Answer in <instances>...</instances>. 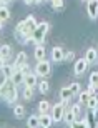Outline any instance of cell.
I'll use <instances>...</instances> for the list:
<instances>
[{
    "label": "cell",
    "instance_id": "10",
    "mask_svg": "<svg viewBox=\"0 0 98 128\" xmlns=\"http://www.w3.org/2000/svg\"><path fill=\"white\" fill-rule=\"evenodd\" d=\"M24 22H25V27H27L28 32H30V35H32L33 30L37 28V25H38V24H37V20H35V17H33V15H28V17L24 20Z\"/></svg>",
    "mask_w": 98,
    "mask_h": 128
},
{
    "label": "cell",
    "instance_id": "14",
    "mask_svg": "<svg viewBox=\"0 0 98 128\" xmlns=\"http://www.w3.org/2000/svg\"><path fill=\"white\" fill-rule=\"evenodd\" d=\"M35 60H37V62L45 60V47H43V45H37V47H35Z\"/></svg>",
    "mask_w": 98,
    "mask_h": 128
},
{
    "label": "cell",
    "instance_id": "13",
    "mask_svg": "<svg viewBox=\"0 0 98 128\" xmlns=\"http://www.w3.org/2000/svg\"><path fill=\"white\" fill-rule=\"evenodd\" d=\"M24 85L25 86H32V88H35V85H37V75L35 73H28V75H25V80H24Z\"/></svg>",
    "mask_w": 98,
    "mask_h": 128
},
{
    "label": "cell",
    "instance_id": "38",
    "mask_svg": "<svg viewBox=\"0 0 98 128\" xmlns=\"http://www.w3.org/2000/svg\"><path fill=\"white\" fill-rule=\"evenodd\" d=\"M24 4L25 5H33V4H35V0H24Z\"/></svg>",
    "mask_w": 98,
    "mask_h": 128
},
{
    "label": "cell",
    "instance_id": "1",
    "mask_svg": "<svg viewBox=\"0 0 98 128\" xmlns=\"http://www.w3.org/2000/svg\"><path fill=\"white\" fill-rule=\"evenodd\" d=\"M2 96L5 98L7 103H15L18 98V92H17V85L12 83V80H4L2 83Z\"/></svg>",
    "mask_w": 98,
    "mask_h": 128
},
{
    "label": "cell",
    "instance_id": "3",
    "mask_svg": "<svg viewBox=\"0 0 98 128\" xmlns=\"http://www.w3.org/2000/svg\"><path fill=\"white\" fill-rule=\"evenodd\" d=\"M66 106H68V102H60V103L53 105V108H52V118H53V122H62L63 120V113L66 112Z\"/></svg>",
    "mask_w": 98,
    "mask_h": 128
},
{
    "label": "cell",
    "instance_id": "16",
    "mask_svg": "<svg viewBox=\"0 0 98 128\" xmlns=\"http://www.w3.org/2000/svg\"><path fill=\"white\" fill-rule=\"evenodd\" d=\"M78 96H80V100H78V103L80 105H83V106H86V103H88V100H90V92L88 90H85V92H80L78 93Z\"/></svg>",
    "mask_w": 98,
    "mask_h": 128
},
{
    "label": "cell",
    "instance_id": "32",
    "mask_svg": "<svg viewBox=\"0 0 98 128\" xmlns=\"http://www.w3.org/2000/svg\"><path fill=\"white\" fill-rule=\"evenodd\" d=\"M80 106H82L80 103H75V105H72V106H70V110L75 113V116H78V115H80V112H82V108H80Z\"/></svg>",
    "mask_w": 98,
    "mask_h": 128
},
{
    "label": "cell",
    "instance_id": "29",
    "mask_svg": "<svg viewBox=\"0 0 98 128\" xmlns=\"http://www.w3.org/2000/svg\"><path fill=\"white\" fill-rule=\"evenodd\" d=\"M96 105H98V98L95 95H92V96H90V100H88V103H86V106H88L90 110H93Z\"/></svg>",
    "mask_w": 98,
    "mask_h": 128
},
{
    "label": "cell",
    "instance_id": "23",
    "mask_svg": "<svg viewBox=\"0 0 98 128\" xmlns=\"http://www.w3.org/2000/svg\"><path fill=\"white\" fill-rule=\"evenodd\" d=\"M15 30H17V32H20V33H24V35H30V32H28V28L27 27H25V22L24 20H20L18 24H17V27H15Z\"/></svg>",
    "mask_w": 98,
    "mask_h": 128
},
{
    "label": "cell",
    "instance_id": "35",
    "mask_svg": "<svg viewBox=\"0 0 98 128\" xmlns=\"http://www.w3.org/2000/svg\"><path fill=\"white\" fill-rule=\"evenodd\" d=\"M86 90L90 92V95H95V92H96V86H93V85H90V83H88V88H86Z\"/></svg>",
    "mask_w": 98,
    "mask_h": 128
},
{
    "label": "cell",
    "instance_id": "24",
    "mask_svg": "<svg viewBox=\"0 0 98 128\" xmlns=\"http://www.w3.org/2000/svg\"><path fill=\"white\" fill-rule=\"evenodd\" d=\"M48 110H50V103L42 100L40 103H38V113H48Z\"/></svg>",
    "mask_w": 98,
    "mask_h": 128
},
{
    "label": "cell",
    "instance_id": "12",
    "mask_svg": "<svg viewBox=\"0 0 98 128\" xmlns=\"http://www.w3.org/2000/svg\"><path fill=\"white\" fill-rule=\"evenodd\" d=\"M17 70V66H14V65H7V63H5L4 66H2V75H4V78L5 80H8L10 76L14 75V72Z\"/></svg>",
    "mask_w": 98,
    "mask_h": 128
},
{
    "label": "cell",
    "instance_id": "31",
    "mask_svg": "<svg viewBox=\"0 0 98 128\" xmlns=\"http://www.w3.org/2000/svg\"><path fill=\"white\" fill-rule=\"evenodd\" d=\"M18 70L24 73V75H28L30 73V65H28V62H25V63H22V65L18 66Z\"/></svg>",
    "mask_w": 98,
    "mask_h": 128
},
{
    "label": "cell",
    "instance_id": "8",
    "mask_svg": "<svg viewBox=\"0 0 98 128\" xmlns=\"http://www.w3.org/2000/svg\"><path fill=\"white\" fill-rule=\"evenodd\" d=\"M10 80H12V83H14V85H22V83H24V80H25V75L24 73H22V72L18 70V68H17V70L14 72V75L10 76Z\"/></svg>",
    "mask_w": 98,
    "mask_h": 128
},
{
    "label": "cell",
    "instance_id": "21",
    "mask_svg": "<svg viewBox=\"0 0 98 128\" xmlns=\"http://www.w3.org/2000/svg\"><path fill=\"white\" fill-rule=\"evenodd\" d=\"M10 55H12V47H10V45H2V47H0V57L8 58Z\"/></svg>",
    "mask_w": 98,
    "mask_h": 128
},
{
    "label": "cell",
    "instance_id": "41",
    "mask_svg": "<svg viewBox=\"0 0 98 128\" xmlns=\"http://www.w3.org/2000/svg\"><path fill=\"white\" fill-rule=\"evenodd\" d=\"M42 2H45V0H35V4H42Z\"/></svg>",
    "mask_w": 98,
    "mask_h": 128
},
{
    "label": "cell",
    "instance_id": "39",
    "mask_svg": "<svg viewBox=\"0 0 98 128\" xmlns=\"http://www.w3.org/2000/svg\"><path fill=\"white\" fill-rule=\"evenodd\" d=\"M12 0H0V4H4V5H7V4H10Z\"/></svg>",
    "mask_w": 98,
    "mask_h": 128
},
{
    "label": "cell",
    "instance_id": "26",
    "mask_svg": "<svg viewBox=\"0 0 98 128\" xmlns=\"http://www.w3.org/2000/svg\"><path fill=\"white\" fill-rule=\"evenodd\" d=\"M48 90H50V85H48V82H40V83H38V92H40V93H43V95H45V93H48Z\"/></svg>",
    "mask_w": 98,
    "mask_h": 128
},
{
    "label": "cell",
    "instance_id": "18",
    "mask_svg": "<svg viewBox=\"0 0 98 128\" xmlns=\"http://www.w3.org/2000/svg\"><path fill=\"white\" fill-rule=\"evenodd\" d=\"M0 20H2V22L10 20V10L7 8L5 5H2V7H0Z\"/></svg>",
    "mask_w": 98,
    "mask_h": 128
},
{
    "label": "cell",
    "instance_id": "15",
    "mask_svg": "<svg viewBox=\"0 0 98 128\" xmlns=\"http://www.w3.org/2000/svg\"><path fill=\"white\" fill-rule=\"evenodd\" d=\"M75 118H76V116H75L73 112H72V110H66L65 113H63V120H62V122H65V123L70 126V125L73 123V120H75Z\"/></svg>",
    "mask_w": 98,
    "mask_h": 128
},
{
    "label": "cell",
    "instance_id": "40",
    "mask_svg": "<svg viewBox=\"0 0 98 128\" xmlns=\"http://www.w3.org/2000/svg\"><path fill=\"white\" fill-rule=\"evenodd\" d=\"M4 28V22H2V20H0V30Z\"/></svg>",
    "mask_w": 98,
    "mask_h": 128
},
{
    "label": "cell",
    "instance_id": "22",
    "mask_svg": "<svg viewBox=\"0 0 98 128\" xmlns=\"http://www.w3.org/2000/svg\"><path fill=\"white\" fill-rule=\"evenodd\" d=\"M52 7H53L55 12H63L65 4H63V0H52Z\"/></svg>",
    "mask_w": 98,
    "mask_h": 128
},
{
    "label": "cell",
    "instance_id": "6",
    "mask_svg": "<svg viewBox=\"0 0 98 128\" xmlns=\"http://www.w3.org/2000/svg\"><path fill=\"white\" fill-rule=\"evenodd\" d=\"M52 123H53V118H52V115H48V113H40V115H38V126L50 128Z\"/></svg>",
    "mask_w": 98,
    "mask_h": 128
},
{
    "label": "cell",
    "instance_id": "5",
    "mask_svg": "<svg viewBox=\"0 0 98 128\" xmlns=\"http://www.w3.org/2000/svg\"><path fill=\"white\" fill-rule=\"evenodd\" d=\"M86 4H88V8H86L88 17L92 20H96L98 18V0H88Z\"/></svg>",
    "mask_w": 98,
    "mask_h": 128
},
{
    "label": "cell",
    "instance_id": "2",
    "mask_svg": "<svg viewBox=\"0 0 98 128\" xmlns=\"http://www.w3.org/2000/svg\"><path fill=\"white\" fill-rule=\"evenodd\" d=\"M48 30H50V25H48L47 22H40V24L37 25V28L33 30V33H32V43H35V47H37V45H43Z\"/></svg>",
    "mask_w": 98,
    "mask_h": 128
},
{
    "label": "cell",
    "instance_id": "42",
    "mask_svg": "<svg viewBox=\"0 0 98 128\" xmlns=\"http://www.w3.org/2000/svg\"><path fill=\"white\" fill-rule=\"evenodd\" d=\"M0 98H2V85H0Z\"/></svg>",
    "mask_w": 98,
    "mask_h": 128
},
{
    "label": "cell",
    "instance_id": "34",
    "mask_svg": "<svg viewBox=\"0 0 98 128\" xmlns=\"http://www.w3.org/2000/svg\"><path fill=\"white\" fill-rule=\"evenodd\" d=\"M80 122H82V126H83V128H90V126H92L86 116H85V118H82V120H80Z\"/></svg>",
    "mask_w": 98,
    "mask_h": 128
},
{
    "label": "cell",
    "instance_id": "44",
    "mask_svg": "<svg viewBox=\"0 0 98 128\" xmlns=\"http://www.w3.org/2000/svg\"><path fill=\"white\" fill-rule=\"evenodd\" d=\"M83 2H88V0H83Z\"/></svg>",
    "mask_w": 98,
    "mask_h": 128
},
{
    "label": "cell",
    "instance_id": "7",
    "mask_svg": "<svg viewBox=\"0 0 98 128\" xmlns=\"http://www.w3.org/2000/svg\"><path fill=\"white\" fill-rule=\"evenodd\" d=\"M86 66H88V63H86V60L85 58H80V60H76L75 62V75H82V73H85V70H86Z\"/></svg>",
    "mask_w": 98,
    "mask_h": 128
},
{
    "label": "cell",
    "instance_id": "4",
    "mask_svg": "<svg viewBox=\"0 0 98 128\" xmlns=\"http://www.w3.org/2000/svg\"><path fill=\"white\" fill-rule=\"evenodd\" d=\"M52 73V66L47 60H40L37 62V66H35V75L38 76H48Z\"/></svg>",
    "mask_w": 98,
    "mask_h": 128
},
{
    "label": "cell",
    "instance_id": "30",
    "mask_svg": "<svg viewBox=\"0 0 98 128\" xmlns=\"http://www.w3.org/2000/svg\"><path fill=\"white\" fill-rule=\"evenodd\" d=\"M90 85H93L98 88V72H93L92 75H90Z\"/></svg>",
    "mask_w": 98,
    "mask_h": 128
},
{
    "label": "cell",
    "instance_id": "36",
    "mask_svg": "<svg viewBox=\"0 0 98 128\" xmlns=\"http://www.w3.org/2000/svg\"><path fill=\"white\" fill-rule=\"evenodd\" d=\"M92 112H93V116H95V120H96V126H98V105L92 110Z\"/></svg>",
    "mask_w": 98,
    "mask_h": 128
},
{
    "label": "cell",
    "instance_id": "17",
    "mask_svg": "<svg viewBox=\"0 0 98 128\" xmlns=\"http://www.w3.org/2000/svg\"><path fill=\"white\" fill-rule=\"evenodd\" d=\"M25 62H27V53L20 52L18 55H17V58H15V62L12 63V65H14V66H17V68H18V66L22 65V63H25Z\"/></svg>",
    "mask_w": 98,
    "mask_h": 128
},
{
    "label": "cell",
    "instance_id": "19",
    "mask_svg": "<svg viewBox=\"0 0 98 128\" xmlns=\"http://www.w3.org/2000/svg\"><path fill=\"white\" fill-rule=\"evenodd\" d=\"M72 96H73V93L70 92V88H62V90H60V98H62V102H68Z\"/></svg>",
    "mask_w": 98,
    "mask_h": 128
},
{
    "label": "cell",
    "instance_id": "43",
    "mask_svg": "<svg viewBox=\"0 0 98 128\" xmlns=\"http://www.w3.org/2000/svg\"><path fill=\"white\" fill-rule=\"evenodd\" d=\"M45 2H52V0H45Z\"/></svg>",
    "mask_w": 98,
    "mask_h": 128
},
{
    "label": "cell",
    "instance_id": "37",
    "mask_svg": "<svg viewBox=\"0 0 98 128\" xmlns=\"http://www.w3.org/2000/svg\"><path fill=\"white\" fill-rule=\"evenodd\" d=\"M7 63V58H4V57H0V70H2V66Z\"/></svg>",
    "mask_w": 98,
    "mask_h": 128
},
{
    "label": "cell",
    "instance_id": "28",
    "mask_svg": "<svg viewBox=\"0 0 98 128\" xmlns=\"http://www.w3.org/2000/svg\"><path fill=\"white\" fill-rule=\"evenodd\" d=\"M68 88H70V92L73 93V95H78L80 92H82V86H80V83H78V82H75V83H72V85L68 86Z\"/></svg>",
    "mask_w": 98,
    "mask_h": 128
},
{
    "label": "cell",
    "instance_id": "33",
    "mask_svg": "<svg viewBox=\"0 0 98 128\" xmlns=\"http://www.w3.org/2000/svg\"><path fill=\"white\" fill-rule=\"evenodd\" d=\"M63 60H65V62H73L75 60V52H66L65 55H63Z\"/></svg>",
    "mask_w": 98,
    "mask_h": 128
},
{
    "label": "cell",
    "instance_id": "27",
    "mask_svg": "<svg viewBox=\"0 0 98 128\" xmlns=\"http://www.w3.org/2000/svg\"><path fill=\"white\" fill-rule=\"evenodd\" d=\"M33 98V88L32 86H25L24 90V100H32Z\"/></svg>",
    "mask_w": 98,
    "mask_h": 128
},
{
    "label": "cell",
    "instance_id": "25",
    "mask_svg": "<svg viewBox=\"0 0 98 128\" xmlns=\"http://www.w3.org/2000/svg\"><path fill=\"white\" fill-rule=\"evenodd\" d=\"M27 125L30 128H37L38 126V116H37V115H30L28 120H27Z\"/></svg>",
    "mask_w": 98,
    "mask_h": 128
},
{
    "label": "cell",
    "instance_id": "20",
    "mask_svg": "<svg viewBox=\"0 0 98 128\" xmlns=\"http://www.w3.org/2000/svg\"><path fill=\"white\" fill-rule=\"evenodd\" d=\"M14 115L17 116V118H24L25 106H24V105H15V106H14Z\"/></svg>",
    "mask_w": 98,
    "mask_h": 128
},
{
    "label": "cell",
    "instance_id": "9",
    "mask_svg": "<svg viewBox=\"0 0 98 128\" xmlns=\"http://www.w3.org/2000/svg\"><path fill=\"white\" fill-rule=\"evenodd\" d=\"M96 58H98V52H96V48H88L86 50V53H85V60H86V63H95L96 62Z\"/></svg>",
    "mask_w": 98,
    "mask_h": 128
},
{
    "label": "cell",
    "instance_id": "11",
    "mask_svg": "<svg viewBox=\"0 0 98 128\" xmlns=\"http://www.w3.org/2000/svg\"><path fill=\"white\" fill-rule=\"evenodd\" d=\"M63 55H65V53H63L62 47H55L53 50H52V60H53V62H56V63L63 60Z\"/></svg>",
    "mask_w": 98,
    "mask_h": 128
}]
</instances>
